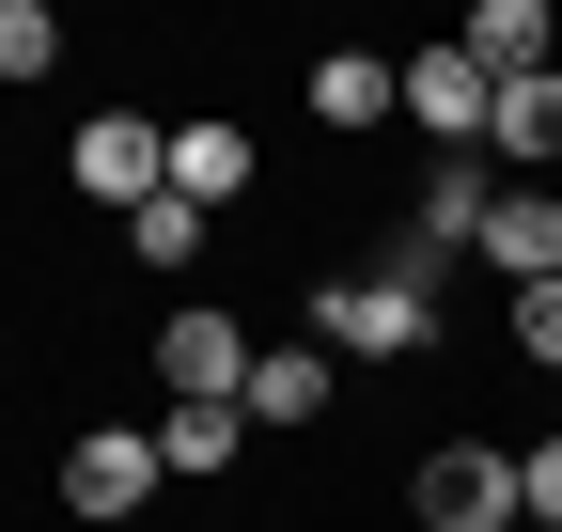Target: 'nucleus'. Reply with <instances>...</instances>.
<instances>
[{"label": "nucleus", "instance_id": "1", "mask_svg": "<svg viewBox=\"0 0 562 532\" xmlns=\"http://www.w3.org/2000/svg\"><path fill=\"white\" fill-rule=\"evenodd\" d=\"M313 345L328 361H422V345H438V251L406 235L375 282H313Z\"/></svg>", "mask_w": 562, "mask_h": 532}, {"label": "nucleus", "instance_id": "2", "mask_svg": "<svg viewBox=\"0 0 562 532\" xmlns=\"http://www.w3.org/2000/svg\"><path fill=\"white\" fill-rule=\"evenodd\" d=\"M157 376H172V408H250V329L235 313H157Z\"/></svg>", "mask_w": 562, "mask_h": 532}, {"label": "nucleus", "instance_id": "3", "mask_svg": "<svg viewBox=\"0 0 562 532\" xmlns=\"http://www.w3.org/2000/svg\"><path fill=\"white\" fill-rule=\"evenodd\" d=\"M422 532H531L516 517V454H484V439L422 454Z\"/></svg>", "mask_w": 562, "mask_h": 532}, {"label": "nucleus", "instance_id": "4", "mask_svg": "<svg viewBox=\"0 0 562 532\" xmlns=\"http://www.w3.org/2000/svg\"><path fill=\"white\" fill-rule=\"evenodd\" d=\"M79 188L140 220V204L172 188V125H140V110H94V125H79Z\"/></svg>", "mask_w": 562, "mask_h": 532}, {"label": "nucleus", "instance_id": "5", "mask_svg": "<svg viewBox=\"0 0 562 532\" xmlns=\"http://www.w3.org/2000/svg\"><path fill=\"white\" fill-rule=\"evenodd\" d=\"M484 110H501V79H484V63H469V47H422V63H406V125H438V142H453V157L484 142Z\"/></svg>", "mask_w": 562, "mask_h": 532}, {"label": "nucleus", "instance_id": "6", "mask_svg": "<svg viewBox=\"0 0 562 532\" xmlns=\"http://www.w3.org/2000/svg\"><path fill=\"white\" fill-rule=\"evenodd\" d=\"M140 486H157V439H140V423H94L79 454H63V501H79V517H140Z\"/></svg>", "mask_w": 562, "mask_h": 532}, {"label": "nucleus", "instance_id": "7", "mask_svg": "<svg viewBox=\"0 0 562 532\" xmlns=\"http://www.w3.org/2000/svg\"><path fill=\"white\" fill-rule=\"evenodd\" d=\"M484 266H516V282H562V204H547V188H501V204H484Z\"/></svg>", "mask_w": 562, "mask_h": 532}, {"label": "nucleus", "instance_id": "8", "mask_svg": "<svg viewBox=\"0 0 562 532\" xmlns=\"http://www.w3.org/2000/svg\"><path fill=\"white\" fill-rule=\"evenodd\" d=\"M313 110H328V125H391V110H406V63L328 47V63H313Z\"/></svg>", "mask_w": 562, "mask_h": 532}, {"label": "nucleus", "instance_id": "9", "mask_svg": "<svg viewBox=\"0 0 562 532\" xmlns=\"http://www.w3.org/2000/svg\"><path fill=\"white\" fill-rule=\"evenodd\" d=\"M235 188H250V142H235V125H172V204H203V220H220Z\"/></svg>", "mask_w": 562, "mask_h": 532}, {"label": "nucleus", "instance_id": "10", "mask_svg": "<svg viewBox=\"0 0 562 532\" xmlns=\"http://www.w3.org/2000/svg\"><path fill=\"white\" fill-rule=\"evenodd\" d=\"M469 63H484V79H547V0H484V16H469Z\"/></svg>", "mask_w": 562, "mask_h": 532}, {"label": "nucleus", "instance_id": "11", "mask_svg": "<svg viewBox=\"0 0 562 532\" xmlns=\"http://www.w3.org/2000/svg\"><path fill=\"white\" fill-rule=\"evenodd\" d=\"M484 142H501V157H562V63H547V79H501Z\"/></svg>", "mask_w": 562, "mask_h": 532}, {"label": "nucleus", "instance_id": "12", "mask_svg": "<svg viewBox=\"0 0 562 532\" xmlns=\"http://www.w3.org/2000/svg\"><path fill=\"white\" fill-rule=\"evenodd\" d=\"M328 408V345H281V361H250V423H313Z\"/></svg>", "mask_w": 562, "mask_h": 532}, {"label": "nucleus", "instance_id": "13", "mask_svg": "<svg viewBox=\"0 0 562 532\" xmlns=\"http://www.w3.org/2000/svg\"><path fill=\"white\" fill-rule=\"evenodd\" d=\"M235 423H250V408H172V423H157V470H235Z\"/></svg>", "mask_w": 562, "mask_h": 532}, {"label": "nucleus", "instance_id": "14", "mask_svg": "<svg viewBox=\"0 0 562 532\" xmlns=\"http://www.w3.org/2000/svg\"><path fill=\"white\" fill-rule=\"evenodd\" d=\"M484 204H501V188H484L469 157H438V188H422V251H438V235H484Z\"/></svg>", "mask_w": 562, "mask_h": 532}, {"label": "nucleus", "instance_id": "15", "mask_svg": "<svg viewBox=\"0 0 562 532\" xmlns=\"http://www.w3.org/2000/svg\"><path fill=\"white\" fill-rule=\"evenodd\" d=\"M125 251H140V266H157V282H172V266L203 251V204H172V188H157V204H140V220H125Z\"/></svg>", "mask_w": 562, "mask_h": 532}, {"label": "nucleus", "instance_id": "16", "mask_svg": "<svg viewBox=\"0 0 562 532\" xmlns=\"http://www.w3.org/2000/svg\"><path fill=\"white\" fill-rule=\"evenodd\" d=\"M63 32H47V0H0V79H47Z\"/></svg>", "mask_w": 562, "mask_h": 532}, {"label": "nucleus", "instance_id": "17", "mask_svg": "<svg viewBox=\"0 0 562 532\" xmlns=\"http://www.w3.org/2000/svg\"><path fill=\"white\" fill-rule=\"evenodd\" d=\"M516 517H531V532H562V439H531V454H516Z\"/></svg>", "mask_w": 562, "mask_h": 532}, {"label": "nucleus", "instance_id": "18", "mask_svg": "<svg viewBox=\"0 0 562 532\" xmlns=\"http://www.w3.org/2000/svg\"><path fill=\"white\" fill-rule=\"evenodd\" d=\"M516 345H531V361H562V282H531V298H516Z\"/></svg>", "mask_w": 562, "mask_h": 532}]
</instances>
